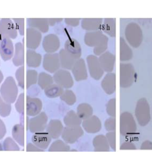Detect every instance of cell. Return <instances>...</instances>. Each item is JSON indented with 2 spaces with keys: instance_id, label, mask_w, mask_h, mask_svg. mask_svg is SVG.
<instances>
[{
  "instance_id": "38",
  "label": "cell",
  "mask_w": 152,
  "mask_h": 156,
  "mask_svg": "<svg viewBox=\"0 0 152 156\" xmlns=\"http://www.w3.org/2000/svg\"><path fill=\"white\" fill-rule=\"evenodd\" d=\"M16 78L18 82V84L20 87L22 89H24L25 78H24V67L21 66L17 70L15 73Z\"/></svg>"
},
{
  "instance_id": "4",
  "label": "cell",
  "mask_w": 152,
  "mask_h": 156,
  "mask_svg": "<svg viewBox=\"0 0 152 156\" xmlns=\"http://www.w3.org/2000/svg\"><path fill=\"white\" fill-rule=\"evenodd\" d=\"M53 78L54 82L63 89H70L74 85L73 76L70 73L67 69H58L54 73Z\"/></svg>"
},
{
  "instance_id": "27",
  "label": "cell",
  "mask_w": 152,
  "mask_h": 156,
  "mask_svg": "<svg viewBox=\"0 0 152 156\" xmlns=\"http://www.w3.org/2000/svg\"><path fill=\"white\" fill-rule=\"evenodd\" d=\"M92 107L87 103H82L78 105L77 108V113L82 120L89 118L93 114Z\"/></svg>"
},
{
  "instance_id": "33",
  "label": "cell",
  "mask_w": 152,
  "mask_h": 156,
  "mask_svg": "<svg viewBox=\"0 0 152 156\" xmlns=\"http://www.w3.org/2000/svg\"><path fill=\"white\" fill-rule=\"evenodd\" d=\"M108 39L106 35L103 34L100 41L93 48V53L96 56H100L106 51L108 48Z\"/></svg>"
},
{
  "instance_id": "12",
  "label": "cell",
  "mask_w": 152,
  "mask_h": 156,
  "mask_svg": "<svg viewBox=\"0 0 152 156\" xmlns=\"http://www.w3.org/2000/svg\"><path fill=\"white\" fill-rule=\"evenodd\" d=\"M42 106V101L39 98L26 97V114L28 116L33 117L39 114Z\"/></svg>"
},
{
  "instance_id": "43",
  "label": "cell",
  "mask_w": 152,
  "mask_h": 156,
  "mask_svg": "<svg viewBox=\"0 0 152 156\" xmlns=\"http://www.w3.org/2000/svg\"><path fill=\"white\" fill-rule=\"evenodd\" d=\"M106 138L109 146L113 150H116V134L114 131H110L106 134Z\"/></svg>"
},
{
  "instance_id": "35",
  "label": "cell",
  "mask_w": 152,
  "mask_h": 156,
  "mask_svg": "<svg viewBox=\"0 0 152 156\" xmlns=\"http://www.w3.org/2000/svg\"><path fill=\"white\" fill-rule=\"evenodd\" d=\"M38 73L33 69H28L26 72V88L28 89L31 86L36 85L38 80Z\"/></svg>"
},
{
  "instance_id": "6",
  "label": "cell",
  "mask_w": 152,
  "mask_h": 156,
  "mask_svg": "<svg viewBox=\"0 0 152 156\" xmlns=\"http://www.w3.org/2000/svg\"><path fill=\"white\" fill-rule=\"evenodd\" d=\"M84 134L83 129L80 126L64 127L62 138L68 144H74L77 142Z\"/></svg>"
},
{
  "instance_id": "37",
  "label": "cell",
  "mask_w": 152,
  "mask_h": 156,
  "mask_svg": "<svg viewBox=\"0 0 152 156\" xmlns=\"http://www.w3.org/2000/svg\"><path fill=\"white\" fill-rule=\"evenodd\" d=\"M3 149L5 151H19L20 150L17 144L10 137L5 139L3 144Z\"/></svg>"
},
{
  "instance_id": "48",
  "label": "cell",
  "mask_w": 152,
  "mask_h": 156,
  "mask_svg": "<svg viewBox=\"0 0 152 156\" xmlns=\"http://www.w3.org/2000/svg\"><path fill=\"white\" fill-rule=\"evenodd\" d=\"M4 79V76L3 75L2 73L0 70V84L2 83Z\"/></svg>"
},
{
  "instance_id": "46",
  "label": "cell",
  "mask_w": 152,
  "mask_h": 156,
  "mask_svg": "<svg viewBox=\"0 0 152 156\" xmlns=\"http://www.w3.org/2000/svg\"><path fill=\"white\" fill-rule=\"evenodd\" d=\"M6 133V129L3 122L0 119V140L2 139Z\"/></svg>"
},
{
  "instance_id": "45",
  "label": "cell",
  "mask_w": 152,
  "mask_h": 156,
  "mask_svg": "<svg viewBox=\"0 0 152 156\" xmlns=\"http://www.w3.org/2000/svg\"><path fill=\"white\" fill-rule=\"evenodd\" d=\"M26 151L27 152H43L44 150L38 148L36 145L32 143H28L26 146Z\"/></svg>"
},
{
  "instance_id": "9",
  "label": "cell",
  "mask_w": 152,
  "mask_h": 156,
  "mask_svg": "<svg viewBox=\"0 0 152 156\" xmlns=\"http://www.w3.org/2000/svg\"><path fill=\"white\" fill-rule=\"evenodd\" d=\"M75 80L81 81L88 78L87 69L84 59L79 58L76 61L71 69Z\"/></svg>"
},
{
  "instance_id": "11",
  "label": "cell",
  "mask_w": 152,
  "mask_h": 156,
  "mask_svg": "<svg viewBox=\"0 0 152 156\" xmlns=\"http://www.w3.org/2000/svg\"><path fill=\"white\" fill-rule=\"evenodd\" d=\"M14 48L10 38L5 37L0 40V55L5 61L9 60L13 57Z\"/></svg>"
},
{
  "instance_id": "49",
  "label": "cell",
  "mask_w": 152,
  "mask_h": 156,
  "mask_svg": "<svg viewBox=\"0 0 152 156\" xmlns=\"http://www.w3.org/2000/svg\"><path fill=\"white\" fill-rule=\"evenodd\" d=\"M3 150V147H2V145L0 143V151H2Z\"/></svg>"
},
{
  "instance_id": "16",
  "label": "cell",
  "mask_w": 152,
  "mask_h": 156,
  "mask_svg": "<svg viewBox=\"0 0 152 156\" xmlns=\"http://www.w3.org/2000/svg\"><path fill=\"white\" fill-rule=\"evenodd\" d=\"M65 49L74 58L78 60L80 58L82 51L81 45L75 39L71 38L66 41Z\"/></svg>"
},
{
  "instance_id": "15",
  "label": "cell",
  "mask_w": 152,
  "mask_h": 156,
  "mask_svg": "<svg viewBox=\"0 0 152 156\" xmlns=\"http://www.w3.org/2000/svg\"><path fill=\"white\" fill-rule=\"evenodd\" d=\"M64 128L61 121L54 119L49 121L45 129L52 139H56L62 135Z\"/></svg>"
},
{
  "instance_id": "10",
  "label": "cell",
  "mask_w": 152,
  "mask_h": 156,
  "mask_svg": "<svg viewBox=\"0 0 152 156\" xmlns=\"http://www.w3.org/2000/svg\"><path fill=\"white\" fill-rule=\"evenodd\" d=\"M42 46L44 51L47 53H54L60 48V40L55 34H48L43 39Z\"/></svg>"
},
{
  "instance_id": "25",
  "label": "cell",
  "mask_w": 152,
  "mask_h": 156,
  "mask_svg": "<svg viewBox=\"0 0 152 156\" xmlns=\"http://www.w3.org/2000/svg\"><path fill=\"white\" fill-rule=\"evenodd\" d=\"M13 62L15 66H22L24 64V47L21 42L15 45Z\"/></svg>"
},
{
  "instance_id": "44",
  "label": "cell",
  "mask_w": 152,
  "mask_h": 156,
  "mask_svg": "<svg viewBox=\"0 0 152 156\" xmlns=\"http://www.w3.org/2000/svg\"><path fill=\"white\" fill-rule=\"evenodd\" d=\"M81 20L79 18H66L65 19V22L69 26L77 27L79 25Z\"/></svg>"
},
{
  "instance_id": "22",
  "label": "cell",
  "mask_w": 152,
  "mask_h": 156,
  "mask_svg": "<svg viewBox=\"0 0 152 156\" xmlns=\"http://www.w3.org/2000/svg\"><path fill=\"white\" fill-rule=\"evenodd\" d=\"M93 145L95 152H108L110 149L106 136L102 134L97 135L93 138Z\"/></svg>"
},
{
  "instance_id": "40",
  "label": "cell",
  "mask_w": 152,
  "mask_h": 156,
  "mask_svg": "<svg viewBox=\"0 0 152 156\" xmlns=\"http://www.w3.org/2000/svg\"><path fill=\"white\" fill-rule=\"evenodd\" d=\"M24 94H21L19 96L15 104V108L17 111L20 114H24L25 109Z\"/></svg>"
},
{
  "instance_id": "29",
  "label": "cell",
  "mask_w": 152,
  "mask_h": 156,
  "mask_svg": "<svg viewBox=\"0 0 152 156\" xmlns=\"http://www.w3.org/2000/svg\"><path fill=\"white\" fill-rule=\"evenodd\" d=\"M46 97L50 98L60 97L64 92V89L57 84H52L44 89Z\"/></svg>"
},
{
  "instance_id": "26",
  "label": "cell",
  "mask_w": 152,
  "mask_h": 156,
  "mask_svg": "<svg viewBox=\"0 0 152 156\" xmlns=\"http://www.w3.org/2000/svg\"><path fill=\"white\" fill-rule=\"evenodd\" d=\"M64 122L68 127L80 126L82 119L74 111L70 110L67 113L64 118Z\"/></svg>"
},
{
  "instance_id": "41",
  "label": "cell",
  "mask_w": 152,
  "mask_h": 156,
  "mask_svg": "<svg viewBox=\"0 0 152 156\" xmlns=\"http://www.w3.org/2000/svg\"><path fill=\"white\" fill-rule=\"evenodd\" d=\"M104 127L108 131H114L116 129V119L115 117L109 118L104 122Z\"/></svg>"
},
{
  "instance_id": "17",
  "label": "cell",
  "mask_w": 152,
  "mask_h": 156,
  "mask_svg": "<svg viewBox=\"0 0 152 156\" xmlns=\"http://www.w3.org/2000/svg\"><path fill=\"white\" fill-rule=\"evenodd\" d=\"M99 60L104 72H111L114 68L115 56L109 51H105L99 56Z\"/></svg>"
},
{
  "instance_id": "1",
  "label": "cell",
  "mask_w": 152,
  "mask_h": 156,
  "mask_svg": "<svg viewBox=\"0 0 152 156\" xmlns=\"http://www.w3.org/2000/svg\"><path fill=\"white\" fill-rule=\"evenodd\" d=\"M18 88L12 76L6 78L0 88V95L6 102L13 104L15 101L18 95Z\"/></svg>"
},
{
  "instance_id": "32",
  "label": "cell",
  "mask_w": 152,
  "mask_h": 156,
  "mask_svg": "<svg viewBox=\"0 0 152 156\" xmlns=\"http://www.w3.org/2000/svg\"><path fill=\"white\" fill-rule=\"evenodd\" d=\"M49 152H69L70 151V147L68 143L61 140H57L50 145Z\"/></svg>"
},
{
  "instance_id": "47",
  "label": "cell",
  "mask_w": 152,
  "mask_h": 156,
  "mask_svg": "<svg viewBox=\"0 0 152 156\" xmlns=\"http://www.w3.org/2000/svg\"><path fill=\"white\" fill-rule=\"evenodd\" d=\"M63 20L62 18H49L48 21L49 26H54L56 23L62 22Z\"/></svg>"
},
{
  "instance_id": "42",
  "label": "cell",
  "mask_w": 152,
  "mask_h": 156,
  "mask_svg": "<svg viewBox=\"0 0 152 156\" xmlns=\"http://www.w3.org/2000/svg\"><path fill=\"white\" fill-rule=\"evenodd\" d=\"M13 20L19 33L21 36H24L25 33L24 19L14 18L13 19Z\"/></svg>"
},
{
  "instance_id": "18",
  "label": "cell",
  "mask_w": 152,
  "mask_h": 156,
  "mask_svg": "<svg viewBox=\"0 0 152 156\" xmlns=\"http://www.w3.org/2000/svg\"><path fill=\"white\" fill-rule=\"evenodd\" d=\"M101 86L106 94L111 95L116 89V76L112 73H108L105 75L101 82Z\"/></svg>"
},
{
  "instance_id": "2",
  "label": "cell",
  "mask_w": 152,
  "mask_h": 156,
  "mask_svg": "<svg viewBox=\"0 0 152 156\" xmlns=\"http://www.w3.org/2000/svg\"><path fill=\"white\" fill-rule=\"evenodd\" d=\"M86 61L89 72L92 78L95 80H100L104 71L101 67L98 58L94 55H89L87 57Z\"/></svg>"
},
{
  "instance_id": "31",
  "label": "cell",
  "mask_w": 152,
  "mask_h": 156,
  "mask_svg": "<svg viewBox=\"0 0 152 156\" xmlns=\"http://www.w3.org/2000/svg\"><path fill=\"white\" fill-rule=\"evenodd\" d=\"M101 30L105 34L111 37L115 36V19L112 18L104 19L101 27Z\"/></svg>"
},
{
  "instance_id": "34",
  "label": "cell",
  "mask_w": 152,
  "mask_h": 156,
  "mask_svg": "<svg viewBox=\"0 0 152 156\" xmlns=\"http://www.w3.org/2000/svg\"><path fill=\"white\" fill-rule=\"evenodd\" d=\"M60 98L62 101L70 106L74 105L77 101L75 94L73 91L70 89H66L64 91Z\"/></svg>"
},
{
  "instance_id": "20",
  "label": "cell",
  "mask_w": 152,
  "mask_h": 156,
  "mask_svg": "<svg viewBox=\"0 0 152 156\" xmlns=\"http://www.w3.org/2000/svg\"><path fill=\"white\" fill-rule=\"evenodd\" d=\"M27 23L28 27L34 28L43 33L49 31V24L47 18H28Z\"/></svg>"
},
{
  "instance_id": "36",
  "label": "cell",
  "mask_w": 152,
  "mask_h": 156,
  "mask_svg": "<svg viewBox=\"0 0 152 156\" xmlns=\"http://www.w3.org/2000/svg\"><path fill=\"white\" fill-rule=\"evenodd\" d=\"M11 111V105L6 102L0 95V115L3 117L9 116Z\"/></svg>"
},
{
  "instance_id": "14",
  "label": "cell",
  "mask_w": 152,
  "mask_h": 156,
  "mask_svg": "<svg viewBox=\"0 0 152 156\" xmlns=\"http://www.w3.org/2000/svg\"><path fill=\"white\" fill-rule=\"evenodd\" d=\"M52 139L46 131H43L34 133L32 138V141L36 147L45 151L49 147Z\"/></svg>"
},
{
  "instance_id": "13",
  "label": "cell",
  "mask_w": 152,
  "mask_h": 156,
  "mask_svg": "<svg viewBox=\"0 0 152 156\" xmlns=\"http://www.w3.org/2000/svg\"><path fill=\"white\" fill-rule=\"evenodd\" d=\"M82 126L84 129L89 134H95L101 129V122L98 117L92 115L89 118L83 120Z\"/></svg>"
},
{
  "instance_id": "7",
  "label": "cell",
  "mask_w": 152,
  "mask_h": 156,
  "mask_svg": "<svg viewBox=\"0 0 152 156\" xmlns=\"http://www.w3.org/2000/svg\"><path fill=\"white\" fill-rule=\"evenodd\" d=\"M43 67L48 72L54 73L61 67L59 54L47 53L44 55L43 59Z\"/></svg>"
},
{
  "instance_id": "5",
  "label": "cell",
  "mask_w": 152,
  "mask_h": 156,
  "mask_svg": "<svg viewBox=\"0 0 152 156\" xmlns=\"http://www.w3.org/2000/svg\"><path fill=\"white\" fill-rule=\"evenodd\" d=\"M17 36V30L13 21L9 18L0 20V37L15 39Z\"/></svg>"
},
{
  "instance_id": "3",
  "label": "cell",
  "mask_w": 152,
  "mask_h": 156,
  "mask_svg": "<svg viewBox=\"0 0 152 156\" xmlns=\"http://www.w3.org/2000/svg\"><path fill=\"white\" fill-rule=\"evenodd\" d=\"M48 116L44 112H40L39 114L29 119L28 128L32 133L43 132L46 129L48 122Z\"/></svg>"
},
{
  "instance_id": "19",
  "label": "cell",
  "mask_w": 152,
  "mask_h": 156,
  "mask_svg": "<svg viewBox=\"0 0 152 156\" xmlns=\"http://www.w3.org/2000/svg\"><path fill=\"white\" fill-rule=\"evenodd\" d=\"M103 19L84 18L82 19L81 26L84 30L91 31L101 30Z\"/></svg>"
},
{
  "instance_id": "8",
  "label": "cell",
  "mask_w": 152,
  "mask_h": 156,
  "mask_svg": "<svg viewBox=\"0 0 152 156\" xmlns=\"http://www.w3.org/2000/svg\"><path fill=\"white\" fill-rule=\"evenodd\" d=\"M42 40L41 32L34 28L28 27L26 31V46L28 49L36 50Z\"/></svg>"
},
{
  "instance_id": "30",
  "label": "cell",
  "mask_w": 152,
  "mask_h": 156,
  "mask_svg": "<svg viewBox=\"0 0 152 156\" xmlns=\"http://www.w3.org/2000/svg\"><path fill=\"white\" fill-rule=\"evenodd\" d=\"M54 80L53 76L46 73H40L38 74L37 84L41 89L44 90L49 85L54 84Z\"/></svg>"
},
{
  "instance_id": "21",
  "label": "cell",
  "mask_w": 152,
  "mask_h": 156,
  "mask_svg": "<svg viewBox=\"0 0 152 156\" xmlns=\"http://www.w3.org/2000/svg\"><path fill=\"white\" fill-rule=\"evenodd\" d=\"M58 54L61 67L67 70H71L77 60L68 53L65 49L60 50Z\"/></svg>"
},
{
  "instance_id": "28",
  "label": "cell",
  "mask_w": 152,
  "mask_h": 156,
  "mask_svg": "<svg viewBox=\"0 0 152 156\" xmlns=\"http://www.w3.org/2000/svg\"><path fill=\"white\" fill-rule=\"evenodd\" d=\"M24 126L22 124H16L12 129V135L14 139L21 147L25 144Z\"/></svg>"
},
{
  "instance_id": "23",
  "label": "cell",
  "mask_w": 152,
  "mask_h": 156,
  "mask_svg": "<svg viewBox=\"0 0 152 156\" xmlns=\"http://www.w3.org/2000/svg\"><path fill=\"white\" fill-rule=\"evenodd\" d=\"M26 62L28 67L37 68L41 64L42 56L34 50L28 49L26 51Z\"/></svg>"
},
{
  "instance_id": "24",
  "label": "cell",
  "mask_w": 152,
  "mask_h": 156,
  "mask_svg": "<svg viewBox=\"0 0 152 156\" xmlns=\"http://www.w3.org/2000/svg\"><path fill=\"white\" fill-rule=\"evenodd\" d=\"M103 34L101 30L89 31L85 35V43L88 47L94 48L100 42Z\"/></svg>"
},
{
  "instance_id": "39",
  "label": "cell",
  "mask_w": 152,
  "mask_h": 156,
  "mask_svg": "<svg viewBox=\"0 0 152 156\" xmlns=\"http://www.w3.org/2000/svg\"><path fill=\"white\" fill-rule=\"evenodd\" d=\"M106 110L108 115L112 117L116 116V100L111 99L108 102L106 105Z\"/></svg>"
}]
</instances>
